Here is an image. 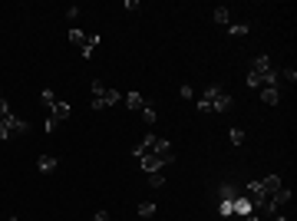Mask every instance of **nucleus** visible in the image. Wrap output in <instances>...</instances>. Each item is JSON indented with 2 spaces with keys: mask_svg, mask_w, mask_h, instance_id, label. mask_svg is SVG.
Wrapping results in <instances>:
<instances>
[{
  "mask_svg": "<svg viewBox=\"0 0 297 221\" xmlns=\"http://www.w3.org/2000/svg\"><path fill=\"white\" fill-rule=\"evenodd\" d=\"M231 109V96H228V89H221V86H208V89H201V99H198V112H228Z\"/></svg>",
  "mask_w": 297,
  "mask_h": 221,
  "instance_id": "f257e3e1",
  "label": "nucleus"
},
{
  "mask_svg": "<svg viewBox=\"0 0 297 221\" xmlns=\"http://www.w3.org/2000/svg\"><path fill=\"white\" fill-rule=\"evenodd\" d=\"M135 162H139V168H142L145 175H152V172H159V168L172 165V162H175V155H172V152H145V155H139Z\"/></svg>",
  "mask_w": 297,
  "mask_h": 221,
  "instance_id": "f03ea898",
  "label": "nucleus"
},
{
  "mask_svg": "<svg viewBox=\"0 0 297 221\" xmlns=\"http://www.w3.org/2000/svg\"><path fill=\"white\" fill-rule=\"evenodd\" d=\"M0 122L10 129V135H27V132H30V122H23L20 116H13V112H10V116H3Z\"/></svg>",
  "mask_w": 297,
  "mask_h": 221,
  "instance_id": "7ed1b4c3",
  "label": "nucleus"
},
{
  "mask_svg": "<svg viewBox=\"0 0 297 221\" xmlns=\"http://www.w3.org/2000/svg\"><path fill=\"white\" fill-rule=\"evenodd\" d=\"M69 112H73V109H69V102H60V99H56V106L50 109V119H53L56 126H60L63 119H69Z\"/></svg>",
  "mask_w": 297,
  "mask_h": 221,
  "instance_id": "20e7f679",
  "label": "nucleus"
},
{
  "mask_svg": "<svg viewBox=\"0 0 297 221\" xmlns=\"http://www.w3.org/2000/svg\"><path fill=\"white\" fill-rule=\"evenodd\" d=\"M122 102H126V106H129L132 112H142V106H145L142 93H135V89H132V93H126V96H122Z\"/></svg>",
  "mask_w": 297,
  "mask_h": 221,
  "instance_id": "39448f33",
  "label": "nucleus"
},
{
  "mask_svg": "<svg viewBox=\"0 0 297 221\" xmlns=\"http://www.w3.org/2000/svg\"><path fill=\"white\" fill-rule=\"evenodd\" d=\"M251 201H248V195H238V198H234V211H231V215H238V218H248V215H251Z\"/></svg>",
  "mask_w": 297,
  "mask_h": 221,
  "instance_id": "423d86ee",
  "label": "nucleus"
},
{
  "mask_svg": "<svg viewBox=\"0 0 297 221\" xmlns=\"http://www.w3.org/2000/svg\"><path fill=\"white\" fill-rule=\"evenodd\" d=\"M96 46H99V36H96V33H86V43L79 46V53H83V60H93V53H96Z\"/></svg>",
  "mask_w": 297,
  "mask_h": 221,
  "instance_id": "0eeeda50",
  "label": "nucleus"
},
{
  "mask_svg": "<svg viewBox=\"0 0 297 221\" xmlns=\"http://www.w3.org/2000/svg\"><path fill=\"white\" fill-rule=\"evenodd\" d=\"M56 165H60V162H56V155H40V158H36V172H43V175H50Z\"/></svg>",
  "mask_w": 297,
  "mask_h": 221,
  "instance_id": "6e6552de",
  "label": "nucleus"
},
{
  "mask_svg": "<svg viewBox=\"0 0 297 221\" xmlns=\"http://www.w3.org/2000/svg\"><path fill=\"white\" fill-rule=\"evenodd\" d=\"M261 99L267 102V106H277V99H281V86H261Z\"/></svg>",
  "mask_w": 297,
  "mask_h": 221,
  "instance_id": "1a4fd4ad",
  "label": "nucleus"
},
{
  "mask_svg": "<svg viewBox=\"0 0 297 221\" xmlns=\"http://www.w3.org/2000/svg\"><path fill=\"white\" fill-rule=\"evenodd\" d=\"M251 23H228V36H248Z\"/></svg>",
  "mask_w": 297,
  "mask_h": 221,
  "instance_id": "9d476101",
  "label": "nucleus"
},
{
  "mask_svg": "<svg viewBox=\"0 0 297 221\" xmlns=\"http://www.w3.org/2000/svg\"><path fill=\"white\" fill-rule=\"evenodd\" d=\"M211 17H215V23H221V27H228V23H231V10H228V7H215Z\"/></svg>",
  "mask_w": 297,
  "mask_h": 221,
  "instance_id": "9b49d317",
  "label": "nucleus"
},
{
  "mask_svg": "<svg viewBox=\"0 0 297 221\" xmlns=\"http://www.w3.org/2000/svg\"><path fill=\"white\" fill-rule=\"evenodd\" d=\"M231 211H234V198H221L218 201V215L221 218H231Z\"/></svg>",
  "mask_w": 297,
  "mask_h": 221,
  "instance_id": "f8f14e48",
  "label": "nucleus"
},
{
  "mask_svg": "<svg viewBox=\"0 0 297 221\" xmlns=\"http://www.w3.org/2000/svg\"><path fill=\"white\" fill-rule=\"evenodd\" d=\"M69 43H73V46H83V43H86V33H83L79 27H73V30H69Z\"/></svg>",
  "mask_w": 297,
  "mask_h": 221,
  "instance_id": "ddd939ff",
  "label": "nucleus"
},
{
  "mask_svg": "<svg viewBox=\"0 0 297 221\" xmlns=\"http://www.w3.org/2000/svg\"><path fill=\"white\" fill-rule=\"evenodd\" d=\"M102 102H106V106H116V102H122V93H119V89H106Z\"/></svg>",
  "mask_w": 297,
  "mask_h": 221,
  "instance_id": "4468645a",
  "label": "nucleus"
},
{
  "mask_svg": "<svg viewBox=\"0 0 297 221\" xmlns=\"http://www.w3.org/2000/svg\"><path fill=\"white\" fill-rule=\"evenodd\" d=\"M93 99H102V96H106V83H102V79H93Z\"/></svg>",
  "mask_w": 297,
  "mask_h": 221,
  "instance_id": "2eb2a0df",
  "label": "nucleus"
},
{
  "mask_svg": "<svg viewBox=\"0 0 297 221\" xmlns=\"http://www.w3.org/2000/svg\"><path fill=\"white\" fill-rule=\"evenodd\" d=\"M40 102H43L46 109H53V106H56V96H53V89H43V93H40Z\"/></svg>",
  "mask_w": 297,
  "mask_h": 221,
  "instance_id": "dca6fc26",
  "label": "nucleus"
},
{
  "mask_svg": "<svg viewBox=\"0 0 297 221\" xmlns=\"http://www.w3.org/2000/svg\"><path fill=\"white\" fill-rule=\"evenodd\" d=\"M155 215V201H142L139 205V218H152Z\"/></svg>",
  "mask_w": 297,
  "mask_h": 221,
  "instance_id": "f3484780",
  "label": "nucleus"
},
{
  "mask_svg": "<svg viewBox=\"0 0 297 221\" xmlns=\"http://www.w3.org/2000/svg\"><path fill=\"white\" fill-rule=\"evenodd\" d=\"M139 116H142V119H145V126H152V122L159 119V116H155V109H152V106H149V102H145V106H142V112H139Z\"/></svg>",
  "mask_w": 297,
  "mask_h": 221,
  "instance_id": "a211bd4d",
  "label": "nucleus"
},
{
  "mask_svg": "<svg viewBox=\"0 0 297 221\" xmlns=\"http://www.w3.org/2000/svg\"><path fill=\"white\" fill-rule=\"evenodd\" d=\"M228 139H231V145H244V129H231Z\"/></svg>",
  "mask_w": 297,
  "mask_h": 221,
  "instance_id": "6ab92c4d",
  "label": "nucleus"
},
{
  "mask_svg": "<svg viewBox=\"0 0 297 221\" xmlns=\"http://www.w3.org/2000/svg\"><path fill=\"white\" fill-rule=\"evenodd\" d=\"M221 198H238V188L231 185V182H225L221 185Z\"/></svg>",
  "mask_w": 297,
  "mask_h": 221,
  "instance_id": "aec40b11",
  "label": "nucleus"
},
{
  "mask_svg": "<svg viewBox=\"0 0 297 221\" xmlns=\"http://www.w3.org/2000/svg\"><path fill=\"white\" fill-rule=\"evenodd\" d=\"M149 185H152V188H162L165 185V175H162V172H152V175H149Z\"/></svg>",
  "mask_w": 297,
  "mask_h": 221,
  "instance_id": "412c9836",
  "label": "nucleus"
},
{
  "mask_svg": "<svg viewBox=\"0 0 297 221\" xmlns=\"http://www.w3.org/2000/svg\"><path fill=\"white\" fill-rule=\"evenodd\" d=\"M10 102H7V99H3V96H0V119H3V116H10Z\"/></svg>",
  "mask_w": 297,
  "mask_h": 221,
  "instance_id": "4be33fe9",
  "label": "nucleus"
},
{
  "mask_svg": "<svg viewBox=\"0 0 297 221\" xmlns=\"http://www.w3.org/2000/svg\"><path fill=\"white\" fill-rule=\"evenodd\" d=\"M248 86H261V76H258L254 69H248Z\"/></svg>",
  "mask_w": 297,
  "mask_h": 221,
  "instance_id": "5701e85b",
  "label": "nucleus"
},
{
  "mask_svg": "<svg viewBox=\"0 0 297 221\" xmlns=\"http://www.w3.org/2000/svg\"><path fill=\"white\" fill-rule=\"evenodd\" d=\"M281 79H291V83H294V79H297V69H291V66L281 69Z\"/></svg>",
  "mask_w": 297,
  "mask_h": 221,
  "instance_id": "b1692460",
  "label": "nucleus"
},
{
  "mask_svg": "<svg viewBox=\"0 0 297 221\" xmlns=\"http://www.w3.org/2000/svg\"><path fill=\"white\" fill-rule=\"evenodd\" d=\"M178 96H182V99H192V96H195V89H192V86H182V89H178Z\"/></svg>",
  "mask_w": 297,
  "mask_h": 221,
  "instance_id": "393cba45",
  "label": "nucleus"
},
{
  "mask_svg": "<svg viewBox=\"0 0 297 221\" xmlns=\"http://www.w3.org/2000/svg\"><path fill=\"white\" fill-rule=\"evenodd\" d=\"M7 139H13V135H10V129H7V126L0 122V142H7Z\"/></svg>",
  "mask_w": 297,
  "mask_h": 221,
  "instance_id": "a878e982",
  "label": "nucleus"
},
{
  "mask_svg": "<svg viewBox=\"0 0 297 221\" xmlns=\"http://www.w3.org/2000/svg\"><path fill=\"white\" fill-rule=\"evenodd\" d=\"M89 221H109V215H106V211H96V215H93Z\"/></svg>",
  "mask_w": 297,
  "mask_h": 221,
  "instance_id": "bb28decb",
  "label": "nucleus"
},
{
  "mask_svg": "<svg viewBox=\"0 0 297 221\" xmlns=\"http://www.w3.org/2000/svg\"><path fill=\"white\" fill-rule=\"evenodd\" d=\"M241 221H264V218H261V215H254V211H251V215H248V218H241Z\"/></svg>",
  "mask_w": 297,
  "mask_h": 221,
  "instance_id": "cd10ccee",
  "label": "nucleus"
},
{
  "mask_svg": "<svg viewBox=\"0 0 297 221\" xmlns=\"http://www.w3.org/2000/svg\"><path fill=\"white\" fill-rule=\"evenodd\" d=\"M267 221H287V218H284V215H281V211H277V215H271V218H267Z\"/></svg>",
  "mask_w": 297,
  "mask_h": 221,
  "instance_id": "c85d7f7f",
  "label": "nucleus"
},
{
  "mask_svg": "<svg viewBox=\"0 0 297 221\" xmlns=\"http://www.w3.org/2000/svg\"><path fill=\"white\" fill-rule=\"evenodd\" d=\"M7 221H20V218H7Z\"/></svg>",
  "mask_w": 297,
  "mask_h": 221,
  "instance_id": "c756f323",
  "label": "nucleus"
}]
</instances>
